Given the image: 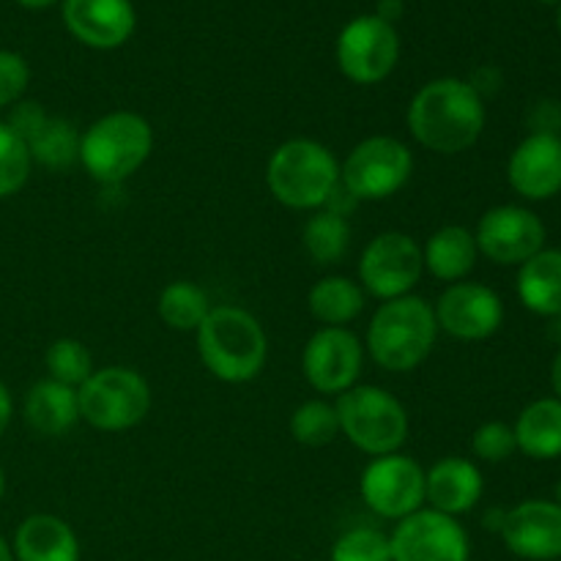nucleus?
Masks as SVG:
<instances>
[{
	"label": "nucleus",
	"instance_id": "obj_10",
	"mask_svg": "<svg viewBox=\"0 0 561 561\" xmlns=\"http://www.w3.org/2000/svg\"><path fill=\"white\" fill-rule=\"evenodd\" d=\"M337 69L354 85H378L394 71L400 60V36L394 25L376 14L354 16L340 31Z\"/></svg>",
	"mask_w": 561,
	"mask_h": 561
},
{
	"label": "nucleus",
	"instance_id": "obj_34",
	"mask_svg": "<svg viewBox=\"0 0 561 561\" xmlns=\"http://www.w3.org/2000/svg\"><path fill=\"white\" fill-rule=\"evenodd\" d=\"M31 85V66L14 49H0V107H14L22 102Z\"/></svg>",
	"mask_w": 561,
	"mask_h": 561
},
{
	"label": "nucleus",
	"instance_id": "obj_30",
	"mask_svg": "<svg viewBox=\"0 0 561 561\" xmlns=\"http://www.w3.org/2000/svg\"><path fill=\"white\" fill-rule=\"evenodd\" d=\"M44 365H47V378L66 383L71 389H80L91 378V373L96 370L91 351L77 337H60L49 343L47 354H44Z\"/></svg>",
	"mask_w": 561,
	"mask_h": 561
},
{
	"label": "nucleus",
	"instance_id": "obj_39",
	"mask_svg": "<svg viewBox=\"0 0 561 561\" xmlns=\"http://www.w3.org/2000/svg\"><path fill=\"white\" fill-rule=\"evenodd\" d=\"M551 387H553V398L561 400V351L557 354V359H553L551 365Z\"/></svg>",
	"mask_w": 561,
	"mask_h": 561
},
{
	"label": "nucleus",
	"instance_id": "obj_8",
	"mask_svg": "<svg viewBox=\"0 0 561 561\" xmlns=\"http://www.w3.org/2000/svg\"><path fill=\"white\" fill-rule=\"evenodd\" d=\"M414 175V153L392 135H370L340 162V184L354 201L378 203L398 195Z\"/></svg>",
	"mask_w": 561,
	"mask_h": 561
},
{
	"label": "nucleus",
	"instance_id": "obj_36",
	"mask_svg": "<svg viewBox=\"0 0 561 561\" xmlns=\"http://www.w3.org/2000/svg\"><path fill=\"white\" fill-rule=\"evenodd\" d=\"M11 416H14V398H11L9 387L0 381V438H3V433L9 431Z\"/></svg>",
	"mask_w": 561,
	"mask_h": 561
},
{
	"label": "nucleus",
	"instance_id": "obj_40",
	"mask_svg": "<svg viewBox=\"0 0 561 561\" xmlns=\"http://www.w3.org/2000/svg\"><path fill=\"white\" fill-rule=\"evenodd\" d=\"M14 3L22 5V9H27V11H44V9H49V5L60 3V0H14Z\"/></svg>",
	"mask_w": 561,
	"mask_h": 561
},
{
	"label": "nucleus",
	"instance_id": "obj_44",
	"mask_svg": "<svg viewBox=\"0 0 561 561\" xmlns=\"http://www.w3.org/2000/svg\"><path fill=\"white\" fill-rule=\"evenodd\" d=\"M540 3H546V5H557V3H561V0H540Z\"/></svg>",
	"mask_w": 561,
	"mask_h": 561
},
{
	"label": "nucleus",
	"instance_id": "obj_28",
	"mask_svg": "<svg viewBox=\"0 0 561 561\" xmlns=\"http://www.w3.org/2000/svg\"><path fill=\"white\" fill-rule=\"evenodd\" d=\"M301 244H305V252L312 257V263H318V266H334L348 252V219L329 211V208H318V211H312L307 217L305 228H301Z\"/></svg>",
	"mask_w": 561,
	"mask_h": 561
},
{
	"label": "nucleus",
	"instance_id": "obj_31",
	"mask_svg": "<svg viewBox=\"0 0 561 561\" xmlns=\"http://www.w3.org/2000/svg\"><path fill=\"white\" fill-rule=\"evenodd\" d=\"M31 170L33 159L25 140L5 121H0V201L16 195L31 179Z\"/></svg>",
	"mask_w": 561,
	"mask_h": 561
},
{
	"label": "nucleus",
	"instance_id": "obj_19",
	"mask_svg": "<svg viewBox=\"0 0 561 561\" xmlns=\"http://www.w3.org/2000/svg\"><path fill=\"white\" fill-rule=\"evenodd\" d=\"M482 491H485L482 471L469 458L447 455L425 469V507L436 513L460 518L480 504Z\"/></svg>",
	"mask_w": 561,
	"mask_h": 561
},
{
	"label": "nucleus",
	"instance_id": "obj_12",
	"mask_svg": "<svg viewBox=\"0 0 561 561\" xmlns=\"http://www.w3.org/2000/svg\"><path fill=\"white\" fill-rule=\"evenodd\" d=\"M365 367V343L348 327H321L301 351L305 381L323 398H340L359 383Z\"/></svg>",
	"mask_w": 561,
	"mask_h": 561
},
{
	"label": "nucleus",
	"instance_id": "obj_5",
	"mask_svg": "<svg viewBox=\"0 0 561 561\" xmlns=\"http://www.w3.org/2000/svg\"><path fill=\"white\" fill-rule=\"evenodd\" d=\"M153 151V129L135 110H113L80 135V164L102 186L129 181Z\"/></svg>",
	"mask_w": 561,
	"mask_h": 561
},
{
	"label": "nucleus",
	"instance_id": "obj_7",
	"mask_svg": "<svg viewBox=\"0 0 561 561\" xmlns=\"http://www.w3.org/2000/svg\"><path fill=\"white\" fill-rule=\"evenodd\" d=\"M80 422L102 433H124L140 425L151 411V387L135 367H96L77 389Z\"/></svg>",
	"mask_w": 561,
	"mask_h": 561
},
{
	"label": "nucleus",
	"instance_id": "obj_6",
	"mask_svg": "<svg viewBox=\"0 0 561 561\" xmlns=\"http://www.w3.org/2000/svg\"><path fill=\"white\" fill-rule=\"evenodd\" d=\"M340 436L348 438L370 458L400 453L409 438V411L389 389L378 383H356L334 400Z\"/></svg>",
	"mask_w": 561,
	"mask_h": 561
},
{
	"label": "nucleus",
	"instance_id": "obj_42",
	"mask_svg": "<svg viewBox=\"0 0 561 561\" xmlns=\"http://www.w3.org/2000/svg\"><path fill=\"white\" fill-rule=\"evenodd\" d=\"M3 496H5V471L3 466H0V502H3Z\"/></svg>",
	"mask_w": 561,
	"mask_h": 561
},
{
	"label": "nucleus",
	"instance_id": "obj_35",
	"mask_svg": "<svg viewBox=\"0 0 561 561\" xmlns=\"http://www.w3.org/2000/svg\"><path fill=\"white\" fill-rule=\"evenodd\" d=\"M47 115L49 113L38 102H27V99H22V102H16L14 107H11L5 124H9L11 129L22 137V140H27V137H31L33 131H36L38 126L47 121Z\"/></svg>",
	"mask_w": 561,
	"mask_h": 561
},
{
	"label": "nucleus",
	"instance_id": "obj_14",
	"mask_svg": "<svg viewBox=\"0 0 561 561\" xmlns=\"http://www.w3.org/2000/svg\"><path fill=\"white\" fill-rule=\"evenodd\" d=\"M389 548H392V561L471 559V540L463 524L431 507H422L409 518L398 520L389 535Z\"/></svg>",
	"mask_w": 561,
	"mask_h": 561
},
{
	"label": "nucleus",
	"instance_id": "obj_43",
	"mask_svg": "<svg viewBox=\"0 0 561 561\" xmlns=\"http://www.w3.org/2000/svg\"><path fill=\"white\" fill-rule=\"evenodd\" d=\"M553 496H557V499H553V502H557V504H561V480H559L557 491H553Z\"/></svg>",
	"mask_w": 561,
	"mask_h": 561
},
{
	"label": "nucleus",
	"instance_id": "obj_2",
	"mask_svg": "<svg viewBox=\"0 0 561 561\" xmlns=\"http://www.w3.org/2000/svg\"><path fill=\"white\" fill-rule=\"evenodd\" d=\"M195 343L203 367L222 383L255 381L268 359L266 329L239 305H214Z\"/></svg>",
	"mask_w": 561,
	"mask_h": 561
},
{
	"label": "nucleus",
	"instance_id": "obj_4",
	"mask_svg": "<svg viewBox=\"0 0 561 561\" xmlns=\"http://www.w3.org/2000/svg\"><path fill=\"white\" fill-rule=\"evenodd\" d=\"M266 186L277 203L294 211H318L340 186L334 151L312 137L279 142L266 162Z\"/></svg>",
	"mask_w": 561,
	"mask_h": 561
},
{
	"label": "nucleus",
	"instance_id": "obj_3",
	"mask_svg": "<svg viewBox=\"0 0 561 561\" xmlns=\"http://www.w3.org/2000/svg\"><path fill=\"white\" fill-rule=\"evenodd\" d=\"M438 337L433 305L422 296L409 294L381 301L367 323L365 354L387 373H411L425 365Z\"/></svg>",
	"mask_w": 561,
	"mask_h": 561
},
{
	"label": "nucleus",
	"instance_id": "obj_27",
	"mask_svg": "<svg viewBox=\"0 0 561 561\" xmlns=\"http://www.w3.org/2000/svg\"><path fill=\"white\" fill-rule=\"evenodd\" d=\"M211 310L214 305L206 290L197 283H190V279H175V283L164 285L157 301V312L164 327L184 334L197 332Z\"/></svg>",
	"mask_w": 561,
	"mask_h": 561
},
{
	"label": "nucleus",
	"instance_id": "obj_1",
	"mask_svg": "<svg viewBox=\"0 0 561 561\" xmlns=\"http://www.w3.org/2000/svg\"><path fill=\"white\" fill-rule=\"evenodd\" d=\"M485 124V96H480L477 88L460 77H438L425 82L405 110L411 137L422 148L442 157H455L477 146Z\"/></svg>",
	"mask_w": 561,
	"mask_h": 561
},
{
	"label": "nucleus",
	"instance_id": "obj_23",
	"mask_svg": "<svg viewBox=\"0 0 561 561\" xmlns=\"http://www.w3.org/2000/svg\"><path fill=\"white\" fill-rule=\"evenodd\" d=\"M518 299L542 318L561 316V250H540L518 266Z\"/></svg>",
	"mask_w": 561,
	"mask_h": 561
},
{
	"label": "nucleus",
	"instance_id": "obj_45",
	"mask_svg": "<svg viewBox=\"0 0 561 561\" xmlns=\"http://www.w3.org/2000/svg\"><path fill=\"white\" fill-rule=\"evenodd\" d=\"M557 25H559V33H561V3H559V14H557Z\"/></svg>",
	"mask_w": 561,
	"mask_h": 561
},
{
	"label": "nucleus",
	"instance_id": "obj_21",
	"mask_svg": "<svg viewBox=\"0 0 561 561\" xmlns=\"http://www.w3.org/2000/svg\"><path fill=\"white\" fill-rule=\"evenodd\" d=\"M22 416H25V425L33 433H38V436H66L80 422L77 389L53 381V378H42V381H36L27 389L25 403H22Z\"/></svg>",
	"mask_w": 561,
	"mask_h": 561
},
{
	"label": "nucleus",
	"instance_id": "obj_38",
	"mask_svg": "<svg viewBox=\"0 0 561 561\" xmlns=\"http://www.w3.org/2000/svg\"><path fill=\"white\" fill-rule=\"evenodd\" d=\"M504 515H507V510H499V507H493L491 513L485 515V518H482V524H485V529H491V531H502V526H504Z\"/></svg>",
	"mask_w": 561,
	"mask_h": 561
},
{
	"label": "nucleus",
	"instance_id": "obj_13",
	"mask_svg": "<svg viewBox=\"0 0 561 561\" xmlns=\"http://www.w3.org/2000/svg\"><path fill=\"white\" fill-rule=\"evenodd\" d=\"M546 225L531 208L504 203L488 208L474 230L477 250L496 266H524L546 250Z\"/></svg>",
	"mask_w": 561,
	"mask_h": 561
},
{
	"label": "nucleus",
	"instance_id": "obj_9",
	"mask_svg": "<svg viewBox=\"0 0 561 561\" xmlns=\"http://www.w3.org/2000/svg\"><path fill=\"white\" fill-rule=\"evenodd\" d=\"M425 266H422V244L403 230H383L373 236L362 250L356 266V283L367 296L378 301H392L414 294Z\"/></svg>",
	"mask_w": 561,
	"mask_h": 561
},
{
	"label": "nucleus",
	"instance_id": "obj_17",
	"mask_svg": "<svg viewBox=\"0 0 561 561\" xmlns=\"http://www.w3.org/2000/svg\"><path fill=\"white\" fill-rule=\"evenodd\" d=\"M507 181L524 201L542 203L561 192V135L531 131L515 146L507 162Z\"/></svg>",
	"mask_w": 561,
	"mask_h": 561
},
{
	"label": "nucleus",
	"instance_id": "obj_29",
	"mask_svg": "<svg viewBox=\"0 0 561 561\" xmlns=\"http://www.w3.org/2000/svg\"><path fill=\"white\" fill-rule=\"evenodd\" d=\"M288 427L294 442L301 444V447H329L340 436L337 409H334V403H329L323 398L305 400V403H299L294 409Z\"/></svg>",
	"mask_w": 561,
	"mask_h": 561
},
{
	"label": "nucleus",
	"instance_id": "obj_11",
	"mask_svg": "<svg viewBox=\"0 0 561 561\" xmlns=\"http://www.w3.org/2000/svg\"><path fill=\"white\" fill-rule=\"evenodd\" d=\"M359 496L383 520H403L425 507V469L403 453L373 458L362 469Z\"/></svg>",
	"mask_w": 561,
	"mask_h": 561
},
{
	"label": "nucleus",
	"instance_id": "obj_41",
	"mask_svg": "<svg viewBox=\"0 0 561 561\" xmlns=\"http://www.w3.org/2000/svg\"><path fill=\"white\" fill-rule=\"evenodd\" d=\"M0 561H16L14 551H11V542L0 535Z\"/></svg>",
	"mask_w": 561,
	"mask_h": 561
},
{
	"label": "nucleus",
	"instance_id": "obj_26",
	"mask_svg": "<svg viewBox=\"0 0 561 561\" xmlns=\"http://www.w3.org/2000/svg\"><path fill=\"white\" fill-rule=\"evenodd\" d=\"M80 135L82 131L69 118L47 115L42 126L25 140L33 164L44 170L64 173V170L80 164Z\"/></svg>",
	"mask_w": 561,
	"mask_h": 561
},
{
	"label": "nucleus",
	"instance_id": "obj_25",
	"mask_svg": "<svg viewBox=\"0 0 561 561\" xmlns=\"http://www.w3.org/2000/svg\"><path fill=\"white\" fill-rule=\"evenodd\" d=\"M367 294L354 277L345 274H329L321 277L307 294L310 316L321 327H348L365 312Z\"/></svg>",
	"mask_w": 561,
	"mask_h": 561
},
{
	"label": "nucleus",
	"instance_id": "obj_37",
	"mask_svg": "<svg viewBox=\"0 0 561 561\" xmlns=\"http://www.w3.org/2000/svg\"><path fill=\"white\" fill-rule=\"evenodd\" d=\"M400 14H403V0H381V3H378L376 16L387 20L389 25H394V22L400 20Z\"/></svg>",
	"mask_w": 561,
	"mask_h": 561
},
{
	"label": "nucleus",
	"instance_id": "obj_15",
	"mask_svg": "<svg viewBox=\"0 0 561 561\" xmlns=\"http://www.w3.org/2000/svg\"><path fill=\"white\" fill-rule=\"evenodd\" d=\"M433 312H436L438 332L460 343H480L493 337L504 323L502 296L471 279L447 285L433 305Z\"/></svg>",
	"mask_w": 561,
	"mask_h": 561
},
{
	"label": "nucleus",
	"instance_id": "obj_20",
	"mask_svg": "<svg viewBox=\"0 0 561 561\" xmlns=\"http://www.w3.org/2000/svg\"><path fill=\"white\" fill-rule=\"evenodd\" d=\"M16 561H80L82 546L77 531L53 513H33L16 526L11 542Z\"/></svg>",
	"mask_w": 561,
	"mask_h": 561
},
{
	"label": "nucleus",
	"instance_id": "obj_32",
	"mask_svg": "<svg viewBox=\"0 0 561 561\" xmlns=\"http://www.w3.org/2000/svg\"><path fill=\"white\" fill-rule=\"evenodd\" d=\"M332 561H392L389 535L373 526H354L332 546Z\"/></svg>",
	"mask_w": 561,
	"mask_h": 561
},
{
	"label": "nucleus",
	"instance_id": "obj_22",
	"mask_svg": "<svg viewBox=\"0 0 561 561\" xmlns=\"http://www.w3.org/2000/svg\"><path fill=\"white\" fill-rule=\"evenodd\" d=\"M477 257H480V250H477L474 230L463 228V225H444L422 244L425 274L447 285L469 279L477 266Z\"/></svg>",
	"mask_w": 561,
	"mask_h": 561
},
{
	"label": "nucleus",
	"instance_id": "obj_18",
	"mask_svg": "<svg viewBox=\"0 0 561 561\" xmlns=\"http://www.w3.org/2000/svg\"><path fill=\"white\" fill-rule=\"evenodd\" d=\"M66 31L91 49H118L137 27L131 0H60Z\"/></svg>",
	"mask_w": 561,
	"mask_h": 561
},
{
	"label": "nucleus",
	"instance_id": "obj_24",
	"mask_svg": "<svg viewBox=\"0 0 561 561\" xmlns=\"http://www.w3.org/2000/svg\"><path fill=\"white\" fill-rule=\"evenodd\" d=\"M518 453L531 460L561 458V400L540 398L526 405L513 425Z\"/></svg>",
	"mask_w": 561,
	"mask_h": 561
},
{
	"label": "nucleus",
	"instance_id": "obj_33",
	"mask_svg": "<svg viewBox=\"0 0 561 561\" xmlns=\"http://www.w3.org/2000/svg\"><path fill=\"white\" fill-rule=\"evenodd\" d=\"M471 453L482 463H504V460H510L518 453L513 425L499 420L482 422L474 431V436H471Z\"/></svg>",
	"mask_w": 561,
	"mask_h": 561
},
{
	"label": "nucleus",
	"instance_id": "obj_16",
	"mask_svg": "<svg viewBox=\"0 0 561 561\" xmlns=\"http://www.w3.org/2000/svg\"><path fill=\"white\" fill-rule=\"evenodd\" d=\"M507 551L524 561L561 559V504L548 499H529L504 515L499 531Z\"/></svg>",
	"mask_w": 561,
	"mask_h": 561
}]
</instances>
